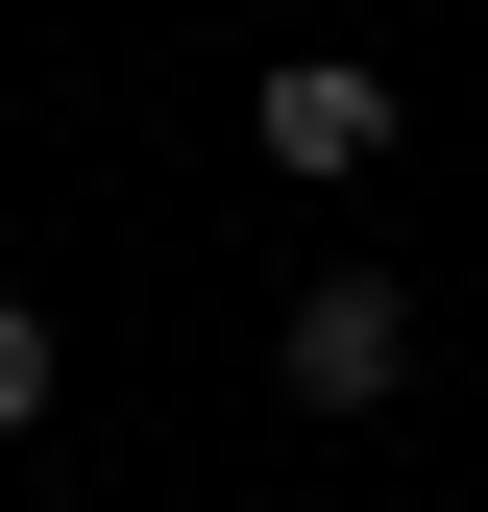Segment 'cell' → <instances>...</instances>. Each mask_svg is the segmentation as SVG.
I'll list each match as a JSON object with an SVG mask.
<instances>
[{
  "label": "cell",
  "mask_w": 488,
  "mask_h": 512,
  "mask_svg": "<svg viewBox=\"0 0 488 512\" xmlns=\"http://www.w3.org/2000/svg\"><path fill=\"white\" fill-rule=\"evenodd\" d=\"M391 366H415V293L391 269H318V293H293V415H391Z\"/></svg>",
  "instance_id": "obj_1"
},
{
  "label": "cell",
  "mask_w": 488,
  "mask_h": 512,
  "mask_svg": "<svg viewBox=\"0 0 488 512\" xmlns=\"http://www.w3.org/2000/svg\"><path fill=\"white\" fill-rule=\"evenodd\" d=\"M244 147H269V171H366V147H391V74H366V49H293V74L244 98Z\"/></svg>",
  "instance_id": "obj_2"
},
{
  "label": "cell",
  "mask_w": 488,
  "mask_h": 512,
  "mask_svg": "<svg viewBox=\"0 0 488 512\" xmlns=\"http://www.w3.org/2000/svg\"><path fill=\"white\" fill-rule=\"evenodd\" d=\"M25 415H49V317L0 293V439H25Z\"/></svg>",
  "instance_id": "obj_3"
}]
</instances>
